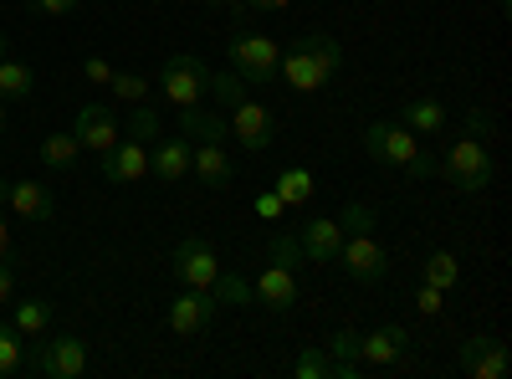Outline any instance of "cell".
<instances>
[{"instance_id": "obj_21", "label": "cell", "mask_w": 512, "mask_h": 379, "mask_svg": "<svg viewBox=\"0 0 512 379\" xmlns=\"http://www.w3.org/2000/svg\"><path fill=\"white\" fill-rule=\"evenodd\" d=\"M180 134H185V139H200V144H226V139H231L226 118L205 113L200 103H195V108H180Z\"/></svg>"}, {"instance_id": "obj_26", "label": "cell", "mask_w": 512, "mask_h": 379, "mask_svg": "<svg viewBox=\"0 0 512 379\" xmlns=\"http://www.w3.org/2000/svg\"><path fill=\"white\" fill-rule=\"evenodd\" d=\"M26 369V344H21V328L16 323H0V379H11Z\"/></svg>"}, {"instance_id": "obj_25", "label": "cell", "mask_w": 512, "mask_h": 379, "mask_svg": "<svg viewBox=\"0 0 512 379\" xmlns=\"http://www.w3.org/2000/svg\"><path fill=\"white\" fill-rule=\"evenodd\" d=\"M31 88H36V77H31V67L26 62H11V57H0V98H31Z\"/></svg>"}, {"instance_id": "obj_40", "label": "cell", "mask_w": 512, "mask_h": 379, "mask_svg": "<svg viewBox=\"0 0 512 379\" xmlns=\"http://www.w3.org/2000/svg\"><path fill=\"white\" fill-rule=\"evenodd\" d=\"M11 292H16V277H11L6 262H0V303H11Z\"/></svg>"}, {"instance_id": "obj_33", "label": "cell", "mask_w": 512, "mask_h": 379, "mask_svg": "<svg viewBox=\"0 0 512 379\" xmlns=\"http://www.w3.org/2000/svg\"><path fill=\"white\" fill-rule=\"evenodd\" d=\"M210 93L221 98V108H231V103L246 98V82H241L236 72H210Z\"/></svg>"}, {"instance_id": "obj_32", "label": "cell", "mask_w": 512, "mask_h": 379, "mask_svg": "<svg viewBox=\"0 0 512 379\" xmlns=\"http://www.w3.org/2000/svg\"><path fill=\"white\" fill-rule=\"evenodd\" d=\"M128 134H134V139L144 144V139H159V134H164V123H159V113H154L149 103H134V118H128Z\"/></svg>"}, {"instance_id": "obj_43", "label": "cell", "mask_w": 512, "mask_h": 379, "mask_svg": "<svg viewBox=\"0 0 512 379\" xmlns=\"http://www.w3.org/2000/svg\"><path fill=\"white\" fill-rule=\"evenodd\" d=\"M6 195H11V180H0V205H6Z\"/></svg>"}, {"instance_id": "obj_15", "label": "cell", "mask_w": 512, "mask_h": 379, "mask_svg": "<svg viewBox=\"0 0 512 379\" xmlns=\"http://www.w3.org/2000/svg\"><path fill=\"white\" fill-rule=\"evenodd\" d=\"M77 144L82 149H93V154H103V149H113L118 144V118H113V108L108 103H82V113H77Z\"/></svg>"}, {"instance_id": "obj_7", "label": "cell", "mask_w": 512, "mask_h": 379, "mask_svg": "<svg viewBox=\"0 0 512 379\" xmlns=\"http://www.w3.org/2000/svg\"><path fill=\"white\" fill-rule=\"evenodd\" d=\"M31 369L47 374V379H77L82 369H88V344L72 339V333H62V339H47V344H36Z\"/></svg>"}, {"instance_id": "obj_27", "label": "cell", "mask_w": 512, "mask_h": 379, "mask_svg": "<svg viewBox=\"0 0 512 379\" xmlns=\"http://www.w3.org/2000/svg\"><path fill=\"white\" fill-rule=\"evenodd\" d=\"M11 323L21 328V339H36V333L52 323V303H47V298H26V303H16Z\"/></svg>"}, {"instance_id": "obj_44", "label": "cell", "mask_w": 512, "mask_h": 379, "mask_svg": "<svg viewBox=\"0 0 512 379\" xmlns=\"http://www.w3.org/2000/svg\"><path fill=\"white\" fill-rule=\"evenodd\" d=\"M0 129H6V98H0Z\"/></svg>"}, {"instance_id": "obj_24", "label": "cell", "mask_w": 512, "mask_h": 379, "mask_svg": "<svg viewBox=\"0 0 512 379\" xmlns=\"http://www.w3.org/2000/svg\"><path fill=\"white\" fill-rule=\"evenodd\" d=\"M77 154H82L77 134H47L41 139V164H47V170H72Z\"/></svg>"}, {"instance_id": "obj_17", "label": "cell", "mask_w": 512, "mask_h": 379, "mask_svg": "<svg viewBox=\"0 0 512 379\" xmlns=\"http://www.w3.org/2000/svg\"><path fill=\"white\" fill-rule=\"evenodd\" d=\"M405 349H410V333L400 323H384V328H374V333L359 339V359L364 364H400Z\"/></svg>"}, {"instance_id": "obj_9", "label": "cell", "mask_w": 512, "mask_h": 379, "mask_svg": "<svg viewBox=\"0 0 512 379\" xmlns=\"http://www.w3.org/2000/svg\"><path fill=\"white\" fill-rule=\"evenodd\" d=\"M169 267H175V277L185 287H210L221 272V257H216V246H210L205 236H185L175 246V257H169Z\"/></svg>"}, {"instance_id": "obj_37", "label": "cell", "mask_w": 512, "mask_h": 379, "mask_svg": "<svg viewBox=\"0 0 512 379\" xmlns=\"http://www.w3.org/2000/svg\"><path fill=\"white\" fill-rule=\"evenodd\" d=\"M441 298H446L441 287H431V282H420V292H415V308H420L425 318H436V313H441Z\"/></svg>"}, {"instance_id": "obj_45", "label": "cell", "mask_w": 512, "mask_h": 379, "mask_svg": "<svg viewBox=\"0 0 512 379\" xmlns=\"http://www.w3.org/2000/svg\"><path fill=\"white\" fill-rule=\"evenodd\" d=\"M0 57H6V36H0Z\"/></svg>"}, {"instance_id": "obj_2", "label": "cell", "mask_w": 512, "mask_h": 379, "mask_svg": "<svg viewBox=\"0 0 512 379\" xmlns=\"http://www.w3.org/2000/svg\"><path fill=\"white\" fill-rule=\"evenodd\" d=\"M441 175H446L461 195H477V190H487V185H492V154H487V139L466 129V134H461V139L446 149V159H441Z\"/></svg>"}, {"instance_id": "obj_23", "label": "cell", "mask_w": 512, "mask_h": 379, "mask_svg": "<svg viewBox=\"0 0 512 379\" xmlns=\"http://www.w3.org/2000/svg\"><path fill=\"white\" fill-rule=\"evenodd\" d=\"M210 298H216V308H246V303H256V292H251V282L241 277V272H216V282H210Z\"/></svg>"}, {"instance_id": "obj_6", "label": "cell", "mask_w": 512, "mask_h": 379, "mask_svg": "<svg viewBox=\"0 0 512 379\" xmlns=\"http://www.w3.org/2000/svg\"><path fill=\"white\" fill-rule=\"evenodd\" d=\"M364 154H369L374 164L405 170V164L420 154V139L405 129V123H369V129H364Z\"/></svg>"}, {"instance_id": "obj_5", "label": "cell", "mask_w": 512, "mask_h": 379, "mask_svg": "<svg viewBox=\"0 0 512 379\" xmlns=\"http://www.w3.org/2000/svg\"><path fill=\"white\" fill-rule=\"evenodd\" d=\"M226 113H231V118H226V129H231V139H236L241 149H251V154L272 149V139H277V113H272L267 103L241 98V103H231Z\"/></svg>"}, {"instance_id": "obj_38", "label": "cell", "mask_w": 512, "mask_h": 379, "mask_svg": "<svg viewBox=\"0 0 512 379\" xmlns=\"http://www.w3.org/2000/svg\"><path fill=\"white\" fill-rule=\"evenodd\" d=\"M36 6H41V16H72L82 0H36Z\"/></svg>"}, {"instance_id": "obj_13", "label": "cell", "mask_w": 512, "mask_h": 379, "mask_svg": "<svg viewBox=\"0 0 512 379\" xmlns=\"http://www.w3.org/2000/svg\"><path fill=\"white\" fill-rule=\"evenodd\" d=\"M190 159H195V144L180 134V139H154V154H149V175L159 180V185H180V180H190Z\"/></svg>"}, {"instance_id": "obj_31", "label": "cell", "mask_w": 512, "mask_h": 379, "mask_svg": "<svg viewBox=\"0 0 512 379\" xmlns=\"http://www.w3.org/2000/svg\"><path fill=\"white\" fill-rule=\"evenodd\" d=\"M456 277H461V262L451 257V251H436V257H425V282L431 287H456Z\"/></svg>"}, {"instance_id": "obj_20", "label": "cell", "mask_w": 512, "mask_h": 379, "mask_svg": "<svg viewBox=\"0 0 512 379\" xmlns=\"http://www.w3.org/2000/svg\"><path fill=\"white\" fill-rule=\"evenodd\" d=\"M400 123H405L415 139H436V134L446 129V103H441V98H410V103L400 108Z\"/></svg>"}, {"instance_id": "obj_19", "label": "cell", "mask_w": 512, "mask_h": 379, "mask_svg": "<svg viewBox=\"0 0 512 379\" xmlns=\"http://www.w3.org/2000/svg\"><path fill=\"white\" fill-rule=\"evenodd\" d=\"M6 205L16 210L21 221H52V210H57L52 190L41 185V180H11V195H6Z\"/></svg>"}, {"instance_id": "obj_41", "label": "cell", "mask_w": 512, "mask_h": 379, "mask_svg": "<svg viewBox=\"0 0 512 379\" xmlns=\"http://www.w3.org/2000/svg\"><path fill=\"white\" fill-rule=\"evenodd\" d=\"M251 11H282V6H292V0H246Z\"/></svg>"}, {"instance_id": "obj_3", "label": "cell", "mask_w": 512, "mask_h": 379, "mask_svg": "<svg viewBox=\"0 0 512 379\" xmlns=\"http://www.w3.org/2000/svg\"><path fill=\"white\" fill-rule=\"evenodd\" d=\"M226 57H231V72L246 82V88H262V82H277L282 47H277L272 36H262V31H236Z\"/></svg>"}, {"instance_id": "obj_30", "label": "cell", "mask_w": 512, "mask_h": 379, "mask_svg": "<svg viewBox=\"0 0 512 379\" xmlns=\"http://www.w3.org/2000/svg\"><path fill=\"white\" fill-rule=\"evenodd\" d=\"M108 93L123 98V103H144L154 88H149V77H139V72H113L108 77Z\"/></svg>"}, {"instance_id": "obj_42", "label": "cell", "mask_w": 512, "mask_h": 379, "mask_svg": "<svg viewBox=\"0 0 512 379\" xmlns=\"http://www.w3.org/2000/svg\"><path fill=\"white\" fill-rule=\"evenodd\" d=\"M6 251H11V221L0 216V257H6Z\"/></svg>"}, {"instance_id": "obj_14", "label": "cell", "mask_w": 512, "mask_h": 379, "mask_svg": "<svg viewBox=\"0 0 512 379\" xmlns=\"http://www.w3.org/2000/svg\"><path fill=\"white\" fill-rule=\"evenodd\" d=\"M103 180H113V185L149 180V149L139 139H118L113 149H103Z\"/></svg>"}, {"instance_id": "obj_22", "label": "cell", "mask_w": 512, "mask_h": 379, "mask_svg": "<svg viewBox=\"0 0 512 379\" xmlns=\"http://www.w3.org/2000/svg\"><path fill=\"white\" fill-rule=\"evenodd\" d=\"M277 195H282V205H287V210H303V205L318 195V180L303 170V164H292V170H282V175H277Z\"/></svg>"}, {"instance_id": "obj_18", "label": "cell", "mask_w": 512, "mask_h": 379, "mask_svg": "<svg viewBox=\"0 0 512 379\" xmlns=\"http://www.w3.org/2000/svg\"><path fill=\"white\" fill-rule=\"evenodd\" d=\"M251 292H256V303H267L272 313H287V308L297 303V272H292V267H277V262H272V267H267L262 277L251 282Z\"/></svg>"}, {"instance_id": "obj_28", "label": "cell", "mask_w": 512, "mask_h": 379, "mask_svg": "<svg viewBox=\"0 0 512 379\" xmlns=\"http://www.w3.org/2000/svg\"><path fill=\"white\" fill-rule=\"evenodd\" d=\"M292 374H297V379H333L338 364H333V354H328L323 344H313V349H303V354L292 359Z\"/></svg>"}, {"instance_id": "obj_8", "label": "cell", "mask_w": 512, "mask_h": 379, "mask_svg": "<svg viewBox=\"0 0 512 379\" xmlns=\"http://www.w3.org/2000/svg\"><path fill=\"white\" fill-rule=\"evenodd\" d=\"M338 262H344V272H349L354 282H379L384 272H390V251L374 241V231H359V236H344V246H338Z\"/></svg>"}, {"instance_id": "obj_4", "label": "cell", "mask_w": 512, "mask_h": 379, "mask_svg": "<svg viewBox=\"0 0 512 379\" xmlns=\"http://www.w3.org/2000/svg\"><path fill=\"white\" fill-rule=\"evenodd\" d=\"M159 88L175 108H195L210 93V67L200 57H190V52H175V57L159 62Z\"/></svg>"}, {"instance_id": "obj_10", "label": "cell", "mask_w": 512, "mask_h": 379, "mask_svg": "<svg viewBox=\"0 0 512 379\" xmlns=\"http://www.w3.org/2000/svg\"><path fill=\"white\" fill-rule=\"evenodd\" d=\"M461 369L472 379H507L512 354H507V344L497 339V333H477V339L461 344Z\"/></svg>"}, {"instance_id": "obj_34", "label": "cell", "mask_w": 512, "mask_h": 379, "mask_svg": "<svg viewBox=\"0 0 512 379\" xmlns=\"http://www.w3.org/2000/svg\"><path fill=\"white\" fill-rule=\"evenodd\" d=\"M272 262H277V267H292V272L303 267V246H297L292 231H277V236H272Z\"/></svg>"}, {"instance_id": "obj_36", "label": "cell", "mask_w": 512, "mask_h": 379, "mask_svg": "<svg viewBox=\"0 0 512 379\" xmlns=\"http://www.w3.org/2000/svg\"><path fill=\"white\" fill-rule=\"evenodd\" d=\"M256 216H262V221H282V216H287L282 195H277V190H262V195H256Z\"/></svg>"}, {"instance_id": "obj_39", "label": "cell", "mask_w": 512, "mask_h": 379, "mask_svg": "<svg viewBox=\"0 0 512 379\" xmlns=\"http://www.w3.org/2000/svg\"><path fill=\"white\" fill-rule=\"evenodd\" d=\"M82 72H88L93 82H103V88H108V77H113V67H108L103 57H88V62H82Z\"/></svg>"}, {"instance_id": "obj_29", "label": "cell", "mask_w": 512, "mask_h": 379, "mask_svg": "<svg viewBox=\"0 0 512 379\" xmlns=\"http://www.w3.org/2000/svg\"><path fill=\"white\" fill-rule=\"evenodd\" d=\"M379 226V216H374V205H364V200H349L344 210H338V231L344 236H359V231H374Z\"/></svg>"}, {"instance_id": "obj_16", "label": "cell", "mask_w": 512, "mask_h": 379, "mask_svg": "<svg viewBox=\"0 0 512 379\" xmlns=\"http://www.w3.org/2000/svg\"><path fill=\"white\" fill-rule=\"evenodd\" d=\"M190 175H195L205 190H226V185H236V170H231V154H226V144H195Z\"/></svg>"}, {"instance_id": "obj_12", "label": "cell", "mask_w": 512, "mask_h": 379, "mask_svg": "<svg viewBox=\"0 0 512 379\" xmlns=\"http://www.w3.org/2000/svg\"><path fill=\"white\" fill-rule=\"evenodd\" d=\"M297 246H303V262H338V246H344V231H338V221L328 216H308V221H297Z\"/></svg>"}, {"instance_id": "obj_1", "label": "cell", "mask_w": 512, "mask_h": 379, "mask_svg": "<svg viewBox=\"0 0 512 379\" xmlns=\"http://www.w3.org/2000/svg\"><path fill=\"white\" fill-rule=\"evenodd\" d=\"M344 67V47L323 31H308L282 47V62H277V77L287 82L292 93H318L333 82V72Z\"/></svg>"}, {"instance_id": "obj_11", "label": "cell", "mask_w": 512, "mask_h": 379, "mask_svg": "<svg viewBox=\"0 0 512 379\" xmlns=\"http://www.w3.org/2000/svg\"><path fill=\"white\" fill-rule=\"evenodd\" d=\"M216 318V298H210V287H185L175 303H169V328L180 333V339H200Z\"/></svg>"}, {"instance_id": "obj_35", "label": "cell", "mask_w": 512, "mask_h": 379, "mask_svg": "<svg viewBox=\"0 0 512 379\" xmlns=\"http://www.w3.org/2000/svg\"><path fill=\"white\" fill-rule=\"evenodd\" d=\"M328 354H333V364H359V333H349V328H338L333 339L323 344Z\"/></svg>"}]
</instances>
